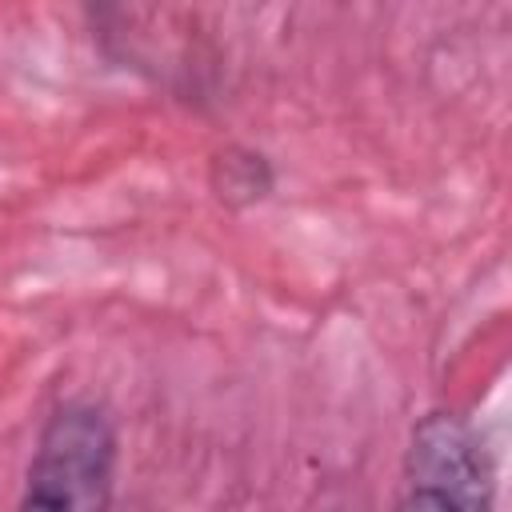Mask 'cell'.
Segmentation results:
<instances>
[{"mask_svg": "<svg viewBox=\"0 0 512 512\" xmlns=\"http://www.w3.org/2000/svg\"><path fill=\"white\" fill-rule=\"evenodd\" d=\"M392 512H472L460 496L436 488V484H420V480H404V492L396 500Z\"/></svg>", "mask_w": 512, "mask_h": 512, "instance_id": "obj_4", "label": "cell"}, {"mask_svg": "<svg viewBox=\"0 0 512 512\" xmlns=\"http://www.w3.org/2000/svg\"><path fill=\"white\" fill-rule=\"evenodd\" d=\"M120 432L100 400L76 396L56 404L24 472L16 512H112Z\"/></svg>", "mask_w": 512, "mask_h": 512, "instance_id": "obj_1", "label": "cell"}, {"mask_svg": "<svg viewBox=\"0 0 512 512\" xmlns=\"http://www.w3.org/2000/svg\"><path fill=\"white\" fill-rule=\"evenodd\" d=\"M404 480L436 484L460 496L472 512L492 508V464H488L484 440L472 428V420L452 408H436L416 420L408 440Z\"/></svg>", "mask_w": 512, "mask_h": 512, "instance_id": "obj_2", "label": "cell"}, {"mask_svg": "<svg viewBox=\"0 0 512 512\" xmlns=\"http://www.w3.org/2000/svg\"><path fill=\"white\" fill-rule=\"evenodd\" d=\"M208 188L224 208H252L276 192V164L252 144H224L208 160Z\"/></svg>", "mask_w": 512, "mask_h": 512, "instance_id": "obj_3", "label": "cell"}]
</instances>
